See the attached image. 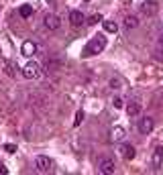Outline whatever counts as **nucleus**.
<instances>
[{"label":"nucleus","mask_w":163,"mask_h":175,"mask_svg":"<svg viewBox=\"0 0 163 175\" xmlns=\"http://www.w3.org/2000/svg\"><path fill=\"white\" fill-rule=\"evenodd\" d=\"M106 47V37L104 35H94L90 41H88V45L84 47V51H82V57H92V55H98V53H102Z\"/></svg>","instance_id":"1"},{"label":"nucleus","mask_w":163,"mask_h":175,"mask_svg":"<svg viewBox=\"0 0 163 175\" xmlns=\"http://www.w3.org/2000/svg\"><path fill=\"white\" fill-rule=\"evenodd\" d=\"M82 120H84V110H78V114H76V120H73V126H80Z\"/></svg>","instance_id":"19"},{"label":"nucleus","mask_w":163,"mask_h":175,"mask_svg":"<svg viewBox=\"0 0 163 175\" xmlns=\"http://www.w3.org/2000/svg\"><path fill=\"white\" fill-rule=\"evenodd\" d=\"M120 155H122V159H127V161H130V159H135V155H137V151H135V147L133 145H120Z\"/></svg>","instance_id":"9"},{"label":"nucleus","mask_w":163,"mask_h":175,"mask_svg":"<svg viewBox=\"0 0 163 175\" xmlns=\"http://www.w3.org/2000/svg\"><path fill=\"white\" fill-rule=\"evenodd\" d=\"M98 21H102V16H100V14H94V16H90L86 23H88V24H96Z\"/></svg>","instance_id":"20"},{"label":"nucleus","mask_w":163,"mask_h":175,"mask_svg":"<svg viewBox=\"0 0 163 175\" xmlns=\"http://www.w3.org/2000/svg\"><path fill=\"white\" fill-rule=\"evenodd\" d=\"M102 24H104V31H106V33H116V31H118V24L114 23V21H104Z\"/></svg>","instance_id":"16"},{"label":"nucleus","mask_w":163,"mask_h":175,"mask_svg":"<svg viewBox=\"0 0 163 175\" xmlns=\"http://www.w3.org/2000/svg\"><path fill=\"white\" fill-rule=\"evenodd\" d=\"M124 27H127V29H137V27H139V18H137L135 14L124 16Z\"/></svg>","instance_id":"14"},{"label":"nucleus","mask_w":163,"mask_h":175,"mask_svg":"<svg viewBox=\"0 0 163 175\" xmlns=\"http://www.w3.org/2000/svg\"><path fill=\"white\" fill-rule=\"evenodd\" d=\"M151 163H153V169H159V167H161V163H163V145H157V147H155Z\"/></svg>","instance_id":"7"},{"label":"nucleus","mask_w":163,"mask_h":175,"mask_svg":"<svg viewBox=\"0 0 163 175\" xmlns=\"http://www.w3.org/2000/svg\"><path fill=\"white\" fill-rule=\"evenodd\" d=\"M112 104H114V108H122V98H114Z\"/></svg>","instance_id":"23"},{"label":"nucleus","mask_w":163,"mask_h":175,"mask_svg":"<svg viewBox=\"0 0 163 175\" xmlns=\"http://www.w3.org/2000/svg\"><path fill=\"white\" fill-rule=\"evenodd\" d=\"M39 73H41V67H39V63H35V61H29L23 67V75L27 80H35V78H39Z\"/></svg>","instance_id":"4"},{"label":"nucleus","mask_w":163,"mask_h":175,"mask_svg":"<svg viewBox=\"0 0 163 175\" xmlns=\"http://www.w3.org/2000/svg\"><path fill=\"white\" fill-rule=\"evenodd\" d=\"M98 171L100 173H104V175H110V173H114V161L110 159V157H98Z\"/></svg>","instance_id":"2"},{"label":"nucleus","mask_w":163,"mask_h":175,"mask_svg":"<svg viewBox=\"0 0 163 175\" xmlns=\"http://www.w3.org/2000/svg\"><path fill=\"white\" fill-rule=\"evenodd\" d=\"M153 59L155 61H163V45H157L153 49Z\"/></svg>","instance_id":"17"},{"label":"nucleus","mask_w":163,"mask_h":175,"mask_svg":"<svg viewBox=\"0 0 163 175\" xmlns=\"http://www.w3.org/2000/svg\"><path fill=\"white\" fill-rule=\"evenodd\" d=\"M4 151L10 153V155H12V153H16V145H10V143H8V145H4Z\"/></svg>","instance_id":"21"},{"label":"nucleus","mask_w":163,"mask_h":175,"mask_svg":"<svg viewBox=\"0 0 163 175\" xmlns=\"http://www.w3.org/2000/svg\"><path fill=\"white\" fill-rule=\"evenodd\" d=\"M157 10H159V6H157L155 0H145L141 4V14H145V16H155Z\"/></svg>","instance_id":"6"},{"label":"nucleus","mask_w":163,"mask_h":175,"mask_svg":"<svg viewBox=\"0 0 163 175\" xmlns=\"http://www.w3.org/2000/svg\"><path fill=\"white\" fill-rule=\"evenodd\" d=\"M43 24H45L49 31H57L59 24H61V21H59L57 14H53V12H47L45 16H43Z\"/></svg>","instance_id":"5"},{"label":"nucleus","mask_w":163,"mask_h":175,"mask_svg":"<svg viewBox=\"0 0 163 175\" xmlns=\"http://www.w3.org/2000/svg\"><path fill=\"white\" fill-rule=\"evenodd\" d=\"M110 88L112 90H118L120 88V80H110Z\"/></svg>","instance_id":"22"},{"label":"nucleus","mask_w":163,"mask_h":175,"mask_svg":"<svg viewBox=\"0 0 163 175\" xmlns=\"http://www.w3.org/2000/svg\"><path fill=\"white\" fill-rule=\"evenodd\" d=\"M35 169L39 173H49V171L53 169V161H51L49 157H45V155H39L35 159Z\"/></svg>","instance_id":"3"},{"label":"nucleus","mask_w":163,"mask_h":175,"mask_svg":"<svg viewBox=\"0 0 163 175\" xmlns=\"http://www.w3.org/2000/svg\"><path fill=\"white\" fill-rule=\"evenodd\" d=\"M21 53H23L24 57H33L37 53V45L33 43V41H24L23 47H21Z\"/></svg>","instance_id":"10"},{"label":"nucleus","mask_w":163,"mask_h":175,"mask_svg":"<svg viewBox=\"0 0 163 175\" xmlns=\"http://www.w3.org/2000/svg\"><path fill=\"white\" fill-rule=\"evenodd\" d=\"M19 12H21L23 18H29V16L33 14V6H31V4H23V6L19 8Z\"/></svg>","instance_id":"15"},{"label":"nucleus","mask_w":163,"mask_h":175,"mask_svg":"<svg viewBox=\"0 0 163 175\" xmlns=\"http://www.w3.org/2000/svg\"><path fill=\"white\" fill-rule=\"evenodd\" d=\"M159 45H163V33H161V37H159Z\"/></svg>","instance_id":"25"},{"label":"nucleus","mask_w":163,"mask_h":175,"mask_svg":"<svg viewBox=\"0 0 163 175\" xmlns=\"http://www.w3.org/2000/svg\"><path fill=\"white\" fill-rule=\"evenodd\" d=\"M153 126H155V124H153V118H149V116H145V118L139 120V132L141 134H149L153 130Z\"/></svg>","instance_id":"8"},{"label":"nucleus","mask_w":163,"mask_h":175,"mask_svg":"<svg viewBox=\"0 0 163 175\" xmlns=\"http://www.w3.org/2000/svg\"><path fill=\"white\" fill-rule=\"evenodd\" d=\"M127 114L130 118H133V116H139V114H141V104H139V102H130V104L127 106Z\"/></svg>","instance_id":"13"},{"label":"nucleus","mask_w":163,"mask_h":175,"mask_svg":"<svg viewBox=\"0 0 163 175\" xmlns=\"http://www.w3.org/2000/svg\"><path fill=\"white\" fill-rule=\"evenodd\" d=\"M84 21H86V18H84V14H82L80 10H71L70 12V23L73 24V27H82Z\"/></svg>","instance_id":"11"},{"label":"nucleus","mask_w":163,"mask_h":175,"mask_svg":"<svg viewBox=\"0 0 163 175\" xmlns=\"http://www.w3.org/2000/svg\"><path fill=\"white\" fill-rule=\"evenodd\" d=\"M6 173H8V169H6V167H4V163L0 161V175H6Z\"/></svg>","instance_id":"24"},{"label":"nucleus","mask_w":163,"mask_h":175,"mask_svg":"<svg viewBox=\"0 0 163 175\" xmlns=\"http://www.w3.org/2000/svg\"><path fill=\"white\" fill-rule=\"evenodd\" d=\"M14 69H16V65L12 63V61H6V65H4V71H6V75H14Z\"/></svg>","instance_id":"18"},{"label":"nucleus","mask_w":163,"mask_h":175,"mask_svg":"<svg viewBox=\"0 0 163 175\" xmlns=\"http://www.w3.org/2000/svg\"><path fill=\"white\" fill-rule=\"evenodd\" d=\"M112 140H116V143H120V140H124V137H127V130L122 128V126H114L112 128Z\"/></svg>","instance_id":"12"}]
</instances>
